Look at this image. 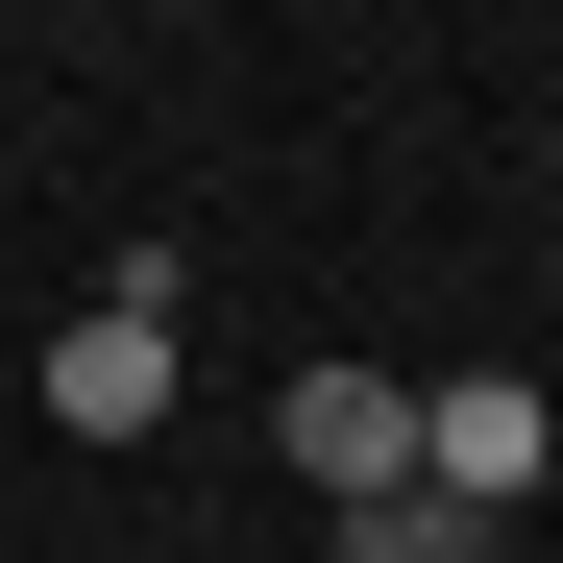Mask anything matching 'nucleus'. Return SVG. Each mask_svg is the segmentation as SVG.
<instances>
[{"label":"nucleus","instance_id":"39448f33","mask_svg":"<svg viewBox=\"0 0 563 563\" xmlns=\"http://www.w3.org/2000/svg\"><path fill=\"white\" fill-rule=\"evenodd\" d=\"M539 490H563V441H539Z\"/></svg>","mask_w":563,"mask_h":563},{"label":"nucleus","instance_id":"7ed1b4c3","mask_svg":"<svg viewBox=\"0 0 563 563\" xmlns=\"http://www.w3.org/2000/svg\"><path fill=\"white\" fill-rule=\"evenodd\" d=\"M147 417H172V295L49 319V441H147Z\"/></svg>","mask_w":563,"mask_h":563},{"label":"nucleus","instance_id":"f03ea898","mask_svg":"<svg viewBox=\"0 0 563 563\" xmlns=\"http://www.w3.org/2000/svg\"><path fill=\"white\" fill-rule=\"evenodd\" d=\"M269 441H295V490H319V515L417 490V393H393V367H295V417H269Z\"/></svg>","mask_w":563,"mask_h":563},{"label":"nucleus","instance_id":"f257e3e1","mask_svg":"<svg viewBox=\"0 0 563 563\" xmlns=\"http://www.w3.org/2000/svg\"><path fill=\"white\" fill-rule=\"evenodd\" d=\"M539 441H563L539 367H441V393H417V490H441V515H515V490H539Z\"/></svg>","mask_w":563,"mask_h":563},{"label":"nucleus","instance_id":"20e7f679","mask_svg":"<svg viewBox=\"0 0 563 563\" xmlns=\"http://www.w3.org/2000/svg\"><path fill=\"white\" fill-rule=\"evenodd\" d=\"M490 539H515V515H441V490H367V515H343V563H490Z\"/></svg>","mask_w":563,"mask_h":563}]
</instances>
